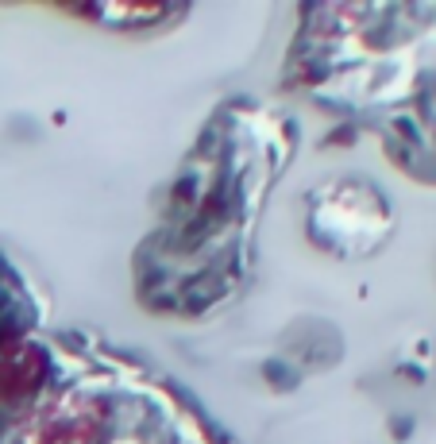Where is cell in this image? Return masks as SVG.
I'll list each match as a JSON object with an SVG mask.
<instances>
[{
  "label": "cell",
  "instance_id": "obj_1",
  "mask_svg": "<svg viewBox=\"0 0 436 444\" xmlns=\"http://www.w3.org/2000/svg\"><path fill=\"white\" fill-rule=\"evenodd\" d=\"M24 444H201V436L159 390L127 378H97L42 410Z\"/></svg>",
  "mask_w": 436,
  "mask_h": 444
}]
</instances>
